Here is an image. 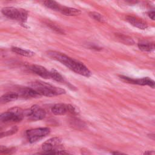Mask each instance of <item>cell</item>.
Listing matches in <instances>:
<instances>
[{"label":"cell","mask_w":155,"mask_h":155,"mask_svg":"<svg viewBox=\"0 0 155 155\" xmlns=\"http://www.w3.org/2000/svg\"><path fill=\"white\" fill-rule=\"evenodd\" d=\"M47 55L50 58L60 62L77 74L87 78L90 77L91 74V71L84 64L70 58L62 53L56 51H47Z\"/></svg>","instance_id":"cell-1"},{"label":"cell","mask_w":155,"mask_h":155,"mask_svg":"<svg viewBox=\"0 0 155 155\" xmlns=\"http://www.w3.org/2000/svg\"><path fill=\"white\" fill-rule=\"evenodd\" d=\"M31 88L41 96L52 97L65 93L64 89L56 87L50 84L41 81H36L31 84Z\"/></svg>","instance_id":"cell-2"},{"label":"cell","mask_w":155,"mask_h":155,"mask_svg":"<svg viewBox=\"0 0 155 155\" xmlns=\"http://www.w3.org/2000/svg\"><path fill=\"white\" fill-rule=\"evenodd\" d=\"M1 12L8 18L16 20L22 24H24L28 18V12L25 9L6 7L3 8Z\"/></svg>","instance_id":"cell-3"},{"label":"cell","mask_w":155,"mask_h":155,"mask_svg":"<svg viewBox=\"0 0 155 155\" xmlns=\"http://www.w3.org/2000/svg\"><path fill=\"white\" fill-rule=\"evenodd\" d=\"M24 111L19 107H13L7 111L0 114L1 122H18L24 117Z\"/></svg>","instance_id":"cell-4"},{"label":"cell","mask_w":155,"mask_h":155,"mask_svg":"<svg viewBox=\"0 0 155 155\" xmlns=\"http://www.w3.org/2000/svg\"><path fill=\"white\" fill-rule=\"evenodd\" d=\"M50 132V129L49 128L42 127L28 130L25 134L28 141L30 143H34L48 135Z\"/></svg>","instance_id":"cell-5"},{"label":"cell","mask_w":155,"mask_h":155,"mask_svg":"<svg viewBox=\"0 0 155 155\" xmlns=\"http://www.w3.org/2000/svg\"><path fill=\"white\" fill-rule=\"evenodd\" d=\"M46 115L45 110L41 107L34 105L27 110L24 111V116H27L30 120L36 121L43 119Z\"/></svg>","instance_id":"cell-6"},{"label":"cell","mask_w":155,"mask_h":155,"mask_svg":"<svg viewBox=\"0 0 155 155\" xmlns=\"http://www.w3.org/2000/svg\"><path fill=\"white\" fill-rule=\"evenodd\" d=\"M52 113L55 115H64L66 113H71L72 114H76L78 111L76 108L70 105L65 104H56L51 108Z\"/></svg>","instance_id":"cell-7"},{"label":"cell","mask_w":155,"mask_h":155,"mask_svg":"<svg viewBox=\"0 0 155 155\" xmlns=\"http://www.w3.org/2000/svg\"><path fill=\"white\" fill-rule=\"evenodd\" d=\"M121 79L130 84H137L140 85H148L151 88L154 87V81L148 77H145L139 79H134L125 76H120Z\"/></svg>","instance_id":"cell-8"},{"label":"cell","mask_w":155,"mask_h":155,"mask_svg":"<svg viewBox=\"0 0 155 155\" xmlns=\"http://www.w3.org/2000/svg\"><path fill=\"white\" fill-rule=\"evenodd\" d=\"M61 145V140L59 137H52L44 142L42 145L44 151H49L59 149Z\"/></svg>","instance_id":"cell-9"},{"label":"cell","mask_w":155,"mask_h":155,"mask_svg":"<svg viewBox=\"0 0 155 155\" xmlns=\"http://www.w3.org/2000/svg\"><path fill=\"white\" fill-rule=\"evenodd\" d=\"M19 97L23 99H31L39 97L41 96L31 87H23L20 88L16 93Z\"/></svg>","instance_id":"cell-10"},{"label":"cell","mask_w":155,"mask_h":155,"mask_svg":"<svg viewBox=\"0 0 155 155\" xmlns=\"http://www.w3.org/2000/svg\"><path fill=\"white\" fill-rule=\"evenodd\" d=\"M29 68L31 71L34 72L35 74L38 76L44 78L48 79L50 77V71L47 70L45 67L39 65H31L29 67Z\"/></svg>","instance_id":"cell-11"},{"label":"cell","mask_w":155,"mask_h":155,"mask_svg":"<svg viewBox=\"0 0 155 155\" xmlns=\"http://www.w3.org/2000/svg\"><path fill=\"white\" fill-rule=\"evenodd\" d=\"M126 20L130 24L139 29L145 30L148 27V24H147V22L138 18L133 16H127L126 17Z\"/></svg>","instance_id":"cell-12"},{"label":"cell","mask_w":155,"mask_h":155,"mask_svg":"<svg viewBox=\"0 0 155 155\" xmlns=\"http://www.w3.org/2000/svg\"><path fill=\"white\" fill-rule=\"evenodd\" d=\"M59 12L66 16H77L81 14V12L74 8H71V7H65V6H62L60 8Z\"/></svg>","instance_id":"cell-13"},{"label":"cell","mask_w":155,"mask_h":155,"mask_svg":"<svg viewBox=\"0 0 155 155\" xmlns=\"http://www.w3.org/2000/svg\"><path fill=\"white\" fill-rule=\"evenodd\" d=\"M18 98L19 97L16 93H8L0 97V104H4L13 101Z\"/></svg>","instance_id":"cell-14"},{"label":"cell","mask_w":155,"mask_h":155,"mask_svg":"<svg viewBox=\"0 0 155 155\" xmlns=\"http://www.w3.org/2000/svg\"><path fill=\"white\" fill-rule=\"evenodd\" d=\"M12 50L14 53L26 57H31L35 54V53L31 50H27V49H23L22 48L17 47H12Z\"/></svg>","instance_id":"cell-15"},{"label":"cell","mask_w":155,"mask_h":155,"mask_svg":"<svg viewBox=\"0 0 155 155\" xmlns=\"http://www.w3.org/2000/svg\"><path fill=\"white\" fill-rule=\"evenodd\" d=\"M33 155H70V154L64 150L58 149L49 151H44L43 153H38Z\"/></svg>","instance_id":"cell-16"},{"label":"cell","mask_w":155,"mask_h":155,"mask_svg":"<svg viewBox=\"0 0 155 155\" xmlns=\"http://www.w3.org/2000/svg\"><path fill=\"white\" fill-rule=\"evenodd\" d=\"M116 36L120 42L124 43V44L133 45L134 44V41H133V39L128 36L120 33H116Z\"/></svg>","instance_id":"cell-17"},{"label":"cell","mask_w":155,"mask_h":155,"mask_svg":"<svg viewBox=\"0 0 155 155\" xmlns=\"http://www.w3.org/2000/svg\"><path fill=\"white\" fill-rule=\"evenodd\" d=\"M139 48L143 51H151L154 50V45L153 43L144 42L138 44Z\"/></svg>","instance_id":"cell-18"},{"label":"cell","mask_w":155,"mask_h":155,"mask_svg":"<svg viewBox=\"0 0 155 155\" xmlns=\"http://www.w3.org/2000/svg\"><path fill=\"white\" fill-rule=\"evenodd\" d=\"M44 4L45 7H47L48 8L59 12L61 7V5L59 4L54 1H44Z\"/></svg>","instance_id":"cell-19"},{"label":"cell","mask_w":155,"mask_h":155,"mask_svg":"<svg viewBox=\"0 0 155 155\" xmlns=\"http://www.w3.org/2000/svg\"><path fill=\"white\" fill-rule=\"evenodd\" d=\"M50 77L51 79L59 82H63L64 81L62 75L54 69H51L50 71Z\"/></svg>","instance_id":"cell-20"},{"label":"cell","mask_w":155,"mask_h":155,"mask_svg":"<svg viewBox=\"0 0 155 155\" xmlns=\"http://www.w3.org/2000/svg\"><path fill=\"white\" fill-rule=\"evenodd\" d=\"M17 131H18V128L16 127H13L8 130H7L5 131L0 132V139L9 136H12V135L15 134Z\"/></svg>","instance_id":"cell-21"},{"label":"cell","mask_w":155,"mask_h":155,"mask_svg":"<svg viewBox=\"0 0 155 155\" xmlns=\"http://www.w3.org/2000/svg\"><path fill=\"white\" fill-rule=\"evenodd\" d=\"M89 16L93 19L96 20V21H99V22H104L105 21V19L104 18V16L97 13V12H90L89 13Z\"/></svg>","instance_id":"cell-22"},{"label":"cell","mask_w":155,"mask_h":155,"mask_svg":"<svg viewBox=\"0 0 155 155\" xmlns=\"http://www.w3.org/2000/svg\"><path fill=\"white\" fill-rule=\"evenodd\" d=\"M46 24L48 27H49L51 30L55 31L56 32L58 33H60V34H64V31L60 28L58 26H57L56 24L52 23V22H46Z\"/></svg>","instance_id":"cell-23"},{"label":"cell","mask_w":155,"mask_h":155,"mask_svg":"<svg viewBox=\"0 0 155 155\" xmlns=\"http://www.w3.org/2000/svg\"><path fill=\"white\" fill-rule=\"evenodd\" d=\"M14 148H8L4 145H0V154H9L14 151Z\"/></svg>","instance_id":"cell-24"},{"label":"cell","mask_w":155,"mask_h":155,"mask_svg":"<svg viewBox=\"0 0 155 155\" xmlns=\"http://www.w3.org/2000/svg\"><path fill=\"white\" fill-rule=\"evenodd\" d=\"M148 15L149 17H150L152 20H154V15H155V13H154V10L150 11V12L148 13Z\"/></svg>","instance_id":"cell-25"},{"label":"cell","mask_w":155,"mask_h":155,"mask_svg":"<svg viewBox=\"0 0 155 155\" xmlns=\"http://www.w3.org/2000/svg\"><path fill=\"white\" fill-rule=\"evenodd\" d=\"M154 151H147L144 153L143 155H154Z\"/></svg>","instance_id":"cell-26"},{"label":"cell","mask_w":155,"mask_h":155,"mask_svg":"<svg viewBox=\"0 0 155 155\" xmlns=\"http://www.w3.org/2000/svg\"><path fill=\"white\" fill-rule=\"evenodd\" d=\"M113 155H128L123 153H120V152H118V151H114L112 153Z\"/></svg>","instance_id":"cell-27"},{"label":"cell","mask_w":155,"mask_h":155,"mask_svg":"<svg viewBox=\"0 0 155 155\" xmlns=\"http://www.w3.org/2000/svg\"><path fill=\"white\" fill-rule=\"evenodd\" d=\"M0 130H1V127H0Z\"/></svg>","instance_id":"cell-28"}]
</instances>
